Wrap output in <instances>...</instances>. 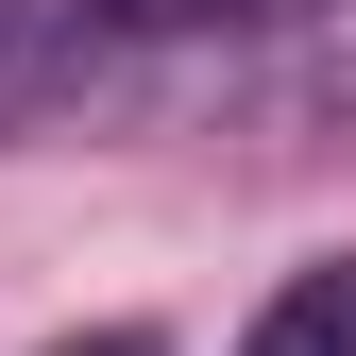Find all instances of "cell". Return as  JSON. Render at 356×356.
Here are the masks:
<instances>
[{"instance_id":"obj_1","label":"cell","mask_w":356,"mask_h":356,"mask_svg":"<svg viewBox=\"0 0 356 356\" xmlns=\"http://www.w3.org/2000/svg\"><path fill=\"white\" fill-rule=\"evenodd\" d=\"M119 68H136V51L102 34V0H0V136H34V119L102 102Z\"/></svg>"},{"instance_id":"obj_2","label":"cell","mask_w":356,"mask_h":356,"mask_svg":"<svg viewBox=\"0 0 356 356\" xmlns=\"http://www.w3.org/2000/svg\"><path fill=\"white\" fill-rule=\"evenodd\" d=\"M238 356H356V254H305V272L254 305V339Z\"/></svg>"},{"instance_id":"obj_3","label":"cell","mask_w":356,"mask_h":356,"mask_svg":"<svg viewBox=\"0 0 356 356\" xmlns=\"http://www.w3.org/2000/svg\"><path fill=\"white\" fill-rule=\"evenodd\" d=\"M272 17H323V0H102L119 51H187V34H272Z\"/></svg>"},{"instance_id":"obj_4","label":"cell","mask_w":356,"mask_h":356,"mask_svg":"<svg viewBox=\"0 0 356 356\" xmlns=\"http://www.w3.org/2000/svg\"><path fill=\"white\" fill-rule=\"evenodd\" d=\"M51 356H170L153 323H102V339H51Z\"/></svg>"}]
</instances>
